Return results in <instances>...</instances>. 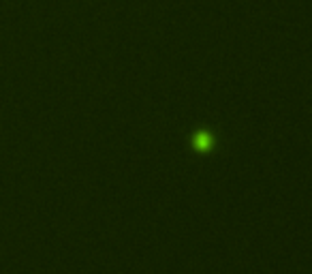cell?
Listing matches in <instances>:
<instances>
[{
  "instance_id": "1",
  "label": "cell",
  "mask_w": 312,
  "mask_h": 274,
  "mask_svg": "<svg viewBox=\"0 0 312 274\" xmlns=\"http://www.w3.org/2000/svg\"><path fill=\"white\" fill-rule=\"evenodd\" d=\"M192 144H195V148L199 152H205V150L212 148V135L205 133V131H201V133H197L195 137H192Z\"/></svg>"
}]
</instances>
